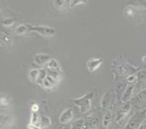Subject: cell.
Returning <instances> with one entry per match:
<instances>
[{"mask_svg":"<svg viewBox=\"0 0 146 129\" xmlns=\"http://www.w3.org/2000/svg\"><path fill=\"white\" fill-rule=\"evenodd\" d=\"M132 108V104L128 102V103L125 104L119 110V111L118 112L117 116H116V121L119 122L120 120H121L122 119H124L126 116L129 114V112L131 110Z\"/></svg>","mask_w":146,"mask_h":129,"instance_id":"cell-7","label":"cell"},{"mask_svg":"<svg viewBox=\"0 0 146 129\" xmlns=\"http://www.w3.org/2000/svg\"><path fill=\"white\" fill-rule=\"evenodd\" d=\"M15 22V21L13 19H10V18H6V19H2V24L5 26H11L13 25Z\"/></svg>","mask_w":146,"mask_h":129,"instance_id":"cell-27","label":"cell"},{"mask_svg":"<svg viewBox=\"0 0 146 129\" xmlns=\"http://www.w3.org/2000/svg\"><path fill=\"white\" fill-rule=\"evenodd\" d=\"M134 102L138 106L146 107V89L138 93L134 99Z\"/></svg>","mask_w":146,"mask_h":129,"instance_id":"cell-8","label":"cell"},{"mask_svg":"<svg viewBox=\"0 0 146 129\" xmlns=\"http://www.w3.org/2000/svg\"><path fill=\"white\" fill-rule=\"evenodd\" d=\"M124 15L127 17H132L135 15V10L131 7H127L124 10Z\"/></svg>","mask_w":146,"mask_h":129,"instance_id":"cell-25","label":"cell"},{"mask_svg":"<svg viewBox=\"0 0 146 129\" xmlns=\"http://www.w3.org/2000/svg\"><path fill=\"white\" fill-rule=\"evenodd\" d=\"M103 62V58H98V59H90L87 62V68L89 72L93 73L98 68L100 67Z\"/></svg>","mask_w":146,"mask_h":129,"instance_id":"cell-6","label":"cell"},{"mask_svg":"<svg viewBox=\"0 0 146 129\" xmlns=\"http://www.w3.org/2000/svg\"><path fill=\"white\" fill-rule=\"evenodd\" d=\"M110 102H111V94H110L109 91H107L103 96L101 101H100V106H101L102 109L105 110V109L107 108L109 105Z\"/></svg>","mask_w":146,"mask_h":129,"instance_id":"cell-12","label":"cell"},{"mask_svg":"<svg viewBox=\"0 0 146 129\" xmlns=\"http://www.w3.org/2000/svg\"><path fill=\"white\" fill-rule=\"evenodd\" d=\"M51 60L50 56L47 54H38L34 57V61L38 65H44L46 63H48Z\"/></svg>","mask_w":146,"mask_h":129,"instance_id":"cell-9","label":"cell"},{"mask_svg":"<svg viewBox=\"0 0 146 129\" xmlns=\"http://www.w3.org/2000/svg\"><path fill=\"white\" fill-rule=\"evenodd\" d=\"M47 67L50 70H54V71H60L59 62L55 59H51L47 63Z\"/></svg>","mask_w":146,"mask_h":129,"instance_id":"cell-14","label":"cell"},{"mask_svg":"<svg viewBox=\"0 0 146 129\" xmlns=\"http://www.w3.org/2000/svg\"><path fill=\"white\" fill-rule=\"evenodd\" d=\"M31 31L38 33L43 36H53L56 34V30L50 26H31Z\"/></svg>","mask_w":146,"mask_h":129,"instance_id":"cell-3","label":"cell"},{"mask_svg":"<svg viewBox=\"0 0 146 129\" xmlns=\"http://www.w3.org/2000/svg\"><path fill=\"white\" fill-rule=\"evenodd\" d=\"M66 1L64 0H57V1H53V6H55V8L58 9H61L64 7V6L66 4Z\"/></svg>","mask_w":146,"mask_h":129,"instance_id":"cell-24","label":"cell"},{"mask_svg":"<svg viewBox=\"0 0 146 129\" xmlns=\"http://www.w3.org/2000/svg\"><path fill=\"white\" fill-rule=\"evenodd\" d=\"M127 85L126 84V83H122V84H120L117 87V96H119V97H121H121L122 96H123V94H124V91H125V90L127 89Z\"/></svg>","mask_w":146,"mask_h":129,"instance_id":"cell-22","label":"cell"},{"mask_svg":"<svg viewBox=\"0 0 146 129\" xmlns=\"http://www.w3.org/2000/svg\"><path fill=\"white\" fill-rule=\"evenodd\" d=\"M111 120H112V115L111 112H107L103 118V126L105 128H107L111 124Z\"/></svg>","mask_w":146,"mask_h":129,"instance_id":"cell-18","label":"cell"},{"mask_svg":"<svg viewBox=\"0 0 146 129\" xmlns=\"http://www.w3.org/2000/svg\"><path fill=\"white\" fill-rule=\"evenodd\" d=\"M74 118V110L72 108H67L61 113L59 118L60 123L66 124L69 123Z\"/></svg>","mask_w":146,"mask_h":129,"instance_id":"cell-5","label":"cell"},{"mask_svg":"<svg viewBox=\"0 0 146 129\" xmlns=\"http://www.w3.org/2000/svg\"><path fill=\"white\" fill-rule=\"evenodd\" d=\"M39 70L33 69V70H30V72H29V78H30V79L32 81L36 83V81L37 79H38V76H39Z\"/></svg>","mask_w":146,"mask_h":129,"instance_id":"cell-19","label":"cell"},{"mask_svg":"<svg viewBox=\"0 0 146 129\" xmlns=\"http://www.w3.org/2000/svg\"><path fill=\"white\" fill-rule=\"evenodd\" d=\"M86 2V1H82V0H74V1H70L69 2V5L71 7H74L76 5H81V4H83Z\"/></svg>","mask_w":146,"mask_h":129,"instance_id":"cell-28","label":"cell"},{"mask_svg":"<svg viewBox=\"0 0 146 129\" xmlns=\"http://www.w3.org/2000/svg\"><path fill=\"white\" fill-rule=\"evenodd\" d=\"M136 69L135 67H133L132 66L129 65L127 64H121V65H119L117 67L116 69V71H117V73L119 74L121 76H126V75H132L134 72L135 71Z\"/></svg>","mask_w":146,"mask_h":129,"instance_id":"cell-4","label":"cell"},{"mask_svg":"<svg viewBox=\"0 0 146 129\" xmlns=\"http://www.w3.org/2000/svg\"><path fill=\"white\" fill-rule=\"evenodd\" d=\"M39 116L37 112H32L31 115L30 124L32 125H39Z\"/></svg>","mask_w":146,"mask_h":129,"instance_id":"cell-21","label":"cell"},{"mask_svg":"<svg viewBox=\"0 0 146 129\" xmlns=\"http://www.w3.org/2000/svg\"><path fill=\"white\" fill-rule=\"evenodd\" d=\"M1 42L5 44H9L12 43L13 39L10 34H7L5 31H2L1 33Z\"/></svg>","mask_w":146,"mask_h":129,"instance_id":"cell-17","label":"cell"},{"mask_svg":"<svg viewBox=\"0 0 146 129\" xmlns=\"http://www.w3.org/2000/svg\"><path fill=\"white\" fill-rule=\"evenodd\" d=\"M98 124H99V119L98 118H93V119L90 120V127L92 129H95L98 127Z\"/></svg>","mask_w":146,"mask_h":129,"instance_id":"cell-26","label":"cell"},{"mask_svg":"<svg viewBox=\"0 0 146 129\" xmlns=\"http://www.w3.org/2000/svg\"><path fill=\"white\" fill-rule=\"evenodd\" d=\"M94 97H95V92L90 91L82 96V97L74 99L73 102L76 105L79 107L81 113L85 114L91 109L92 99H93Z\"/></svg>","mask_w":146,"mask_h":129,"instance_id":"cell-1","label":"cell"},{"mask_svg":"<svg viewBox=\"0 0 146 129\" xmlns=\"http://www.w3.org/2000/svg\"><path fill=\"white\" fill-rule=\"evenodd\" d=\"M146 118V110L134 114L124 129H139Z\"/></svg>","mask_w":146,"mask_h":129,"instance_id":"cell-2","label":"cell"},{"mask_svg":"<svg viewBox=\"0 0 146 129\" xmlns=\"http://www.w3.org/2000/svg\"><path fill=\"white\" fill-rule=\"evenodd\" d=\"M8 105V101H7V99L5 97H1V105Z\"/></svg>","mask_w":146,"mask_h":129,"instance_id":"cell-32","label":"cell"},{"mask_svg":"<svg viewBox=\"0 0 146 129\" xmlns=\"http://www.w3.org/2000/svg\"><path fill=\"white\" fill-rule=\"evenodd\" d=\"M136 77L138 81L146 80V70H141L138 71L136 74Z\"/></svg>","mask_w":146,"mask_h":129,"instance_id":"cell-23","label":"cell"},{"mask_svg":"<svg viewBox=\"0 0 146 129\" xmlns=\"http://www.w3.org/2000/svg\"><path fill=\"white\" fill-rule=\"evenodd\" d=\"M85 121L84 119H79L74 123L73 129H84L85 128Z\"/></svg>","mask_w":146,"mask_h":129,"instance_id":"cell-20","label":"cell"},{"mask_svg":"<svg viewBox=\"0 0 146 129\" xmlns=\"http://www.w3.org/2000/svg\"><path fill=\"white\" fill-rule=\"evenodd\" d=\"M126 80H127V81L128 82V83H135V81L137 80V77H136V75L132 74V75H128V76L127 77V78H126Z\"/></svg>","mask_w":146,"mask_h":129,"instance_id":"cell-29","label":"cell"},{"mask_svg":"<svg viewBox=\"0 0 146 129\" xmlns=\"http://www.w3.org/2000/svg\"><path fill=\"white\" fill-rule=\"evenodd\" d=\"M141 5L143 7H144L145 8H146V2L145 1H141Z\"/></svg>","mask_w":146,"mask_h":129,"instance_id":"cell-33","label":"cell"},{"mask_svg":"<svg viewBox=\"0 0 146 129\" xmlns=\"http://www.w3.org/2000/svg\"><path fill=\"white\" fill-rule=\"evenodd\" d=\"M47 75H48V74H47V72L46 71L45 69H40V70H39L38 79H37L36 81V83H38L39 85H42L43 81H44L46 77L47 76Z\"/></svg>","mask_w":146,"mask_h":129,"instance_id":"cell-16","label":"cell"},{"mask_svg":"<svg viewBox=\"0 0 146 129\" xmlns=\"http://www.w3.org/2000/svg\"><path fill=\"white\" fill-rule=\"evenodd\" d=\"M39 110V105H36V104H34L32 106H31V111L34 112H37Z\"/></svg>","mask_w":146,"mask_h":129,"instance_id":"cell-31","label":"cell"},{"mask_svg":"<svg viewBox=\"0 0 146 129\" xmlns=\"http://www.w3.org/2000/svg\"><path fill=\"white\" fill-rule=\"evenodd\" d=\"M39 126L42 128H46L51 124V120L50 118L45 115H40L39 116Z\"/></svg>","mask_w":146,"mask_h":129,"instance_id":"cell-15","label":"cell"},{"mask_svg":"<svg viewBox=\"0 0 146 129\" xmlns=\"http://www.w3.org/2000/svg\"><path fill=\"white\" fill-rule=\"evenodd\" d=\"M28 128L29 129H42V127H41L39 125H32V124H29L28 126Z\"/></svg>","mask_w":146,"mask_h":129,"instance_id":"cell-30","label":"cell"},{"mask_svg":"<svg viewBox=\"0 0 146 129\" xmlns=\"http://www.w3.org/2000/svg\"><path fill=\"white\" fill-rule=\"evenodd\" d=\"M31 31V25L29 24H21L20 26L15 28V34L18 36L23 35V34H26L28 32Z\"/></svg>","mask_w":146,"mask_h":129,"instance_id":"cell-11","label":"cell"},{"mask_svg":"<svg viewBox=\"0 0 146 129\" xmlns=\"http://www.w3.org/2000/svg\"><path fill=\"white\" fill-rule=\"evenodd\" d=\"M134 88H135V85L134 84L129 85V86H127V89L125 90L124 94H123V96H122L121 99L122 102H127L129 100L130 98H131V97H132V93H133Z\"/></svg>","mask_w":146,"mask_h":129,"instance_id":"cell-10","label":"cell"},{"mask_svg":"<svg viewBox=\"0 0 146 129\" xmlns=\"http://www.w3.org/2000/svg\"><path fill=\"white\" fill-rule=\"evenodd\" d=\"M57 83V81L55 79H54V78H52V77H51L50 75H47V76L46 77V78L44 79V81H43V83H42V85H43L44 87L45 88V89H51V88H52L53 86H55V83Z\"/></svg>","mask_w":146,"mask_h":129,"instance_id":"cell-13","label":"cell"}]
</instances>
